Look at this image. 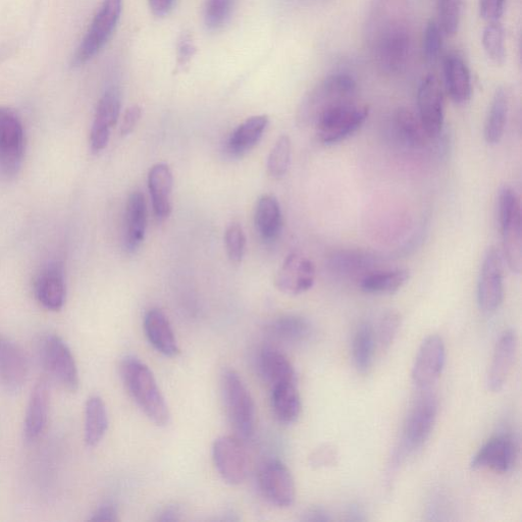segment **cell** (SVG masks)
<instances>
[{"mask_svg":"<svg viewBox=\"0 0 522 522\" xmlns=\"http://www.w3.org/2000/svg\"><path fill=\"white\" fill-rule=\"evenodd\" d=\"M444 78L447 92L456 104H464L471 99V71L459 55L450 54L444 59Z\"/></svg>","mask_w":522,"mask_h":522,"instance_id":"obj_25","label":"cell"},{"mask_svg":"<svg viewBox=\"0 0 522 522\" xmlns=\"http://www.w3.org/2000/svg\"><path fill=\"white\" fill-rule=\"evenodd\" d=\"M269 125L267 116H255L242 123L230 136L228 149L234 155H243L258 144Z\"/></svg>","mask_w":522,"mask_h":522,"instance_id":"obj_32","label":"cell"},{"mask_svg":"<svg viewBox=\"0 0 522 522\" xmlns=\"http://www.w3.org/2000/svg\"><path fill=\"white\" fill-rule=\"evenodd\" d=\"M395 126L400 137L412 147H424L431 139L419 115L409 109L396 112Z\"/></svg>","mask_w":522,"mask_h":522,"instance_id":"obj_34","label":"cell"},{"mask_svg":"<svg viewBox=\"0 0 522 522\" xmlns=\"http://www.w3.org/2000/svg\"><path fill=\"white\" fill-rule=\"evenodd\" d=\"M123 0H103L85 38L73 58V67L92 60L108 44L121 18Z\"/></svg>","mask_w":522,"mask_h":522,"instance_id":"obj_8","label":"cell"},{"mask_svg":"<svg viewBox=\"0 0 522 522\" xmlns=\"http://www.w3.org/2000/svg\"><path fill=\"white\" fill-rule=\"evenodd\" d=\"M303 521L325 522L330 521L331 517L327 510L322 507H312L305 511L302 517Z\"/></svg>","mask_w":522,"mask_h":522,"instance_id":"obj_51","label":"cell"},{"mask_svg":"<svg viewBox=\"0 0 522 522\" xmlns=\"http://www.w3.org/2000/svg\"><path fill=\"white\" fill-rule=\"evenodd\" d=\"M271 330L277 338L290 343L303 342L310 337L312 332L308 321L292 315L276 320Z\"/></svg>","mask_w":522,"mask_h":522,"instance_id":"obj_37","label":"cell"},{"mask_svg":"<svg viewBox=\"0 0 522 522\" xmlns=\"http://www.w3.org/2000/svg\"><path fill=\"white\" fill-rule=\"evenodd\" d=\"M369 114V107L356 99L339 104L318 120L315 125L318 138L325 145L343 142L362 127Z\"/></svg>","mask_w":522,"mask_h":522,"instance_id":"obj_6","label":"cell"},{"mask_svg":"<svg viewBox=\"0 0 522 522\" xmlns=\"http://www.w3.org/2000/svg\"><path fill=\"white\" fill-rule=\"evenodd\" d=\"M89 519L91 521L116 522L119 520V513L115 505L106 503L99 506Z\"/></svg>","mask_w":522,"mask_h":522,"instance_id":"obj_49","label":"cell"},{"mask_svg":"<svg viewBox=\"0 0 522 522\" xmlns=\"http://www.w3.org/2000/svg\"><path fill=\"white\" fill-rule=\"evenodd\" d=\"M317 270L307 256L299 252L290 253L276 276V287L289 296H298L315 285Z\"/></svg>","mask_w":522,"mask_h":522,"instance_id":"obj_14","label":"cell"},{"mask_svg":"<svg viewBox=\"0 0 522 522\" xmlns=\"http://www.w3.org/2000/svg\"><path fill=\"white\" fill-rule=\"evenodd\" d=\"M29 373L28 359L13 341L0 335V388L9 394L20 393Z\"/></svg>","mask_w":522,"mask_h":522,"instance_id":"obj_17","label":"cell"},{"mask_svg":"<svg viewBox=\"0 0 522 522\" xmlns=\"http://www.w3.org/2000/svg\"><path fill=\"white\" fill-rule=\"evenodd\" d=\"M121 112V96L116 88H110L100 98L95 113L90 145L93 152L106 148L111 137V130L117 125Z\"/></svg>","mask_w":522,"mask_h":522,"instance_id":"obj_18","label":"cell"},{"mask_svg":"<svg viewBox=\"0 0 522 522\" xmlns=\"http://www.w3.org/2000/svg\"><path fill=\"white\" fill-rule=\"evenodd\" d=\"M443 32L438 23L431 20L425 30L423 50L426 61L430 65L439 62L443 50Z\"/></svg>","mask_w":522,"mask_h":522,"instance_id":"obj_42","label":"cell"},{"mask_svg":"<svg viewBox=\"0 0 522 522\" xmlns=\"http://www.w3.org/2000/svg\"><path fill=\"white\" fill-rule=\"evenodd\" d=\"M463 0H437L438 25L444 35H455L460 26Z\"/></svg>","mask_w":522,"mask_h":522,"instance_id":"obj_41","label":"cell"},{"mask_svg":"<svg viewBox=\"0 0 522 522\" xmlns=\"http://www.w3.org/2000/svg\"><path fill=\"white\" fill-rule=\"evenodd\" d=\"M292 144L287 135L281 136L273 146L268 160V172L274 179L286 176L291 165Z\"/></svg>","mask_w":522,"mask_h":522,"instance_id":"obj_38","label":"cell"},{"mask_svg":"<svg viewBox=\"0 0 522 522\" xmlns=\"http://www.w3.org/2000/svg\"><path fill=\"white\" fill-rule=\"evenodd\" d=\"M356 81L347 74H335L325 78L313 88L301 102L298 122L304 127H315L327 111L339 104L355 100Z\"/></svg>","mask_w":522,"mask_h":522,"instance_id":"obj_3","label":"cell"},{"mask_svg":"<svg viewBox=\"0 0 522 522\" xmlns=\"http://www.w3.org/2000/svg\"><path fill=\"white\" fill-rule=\"evenodd\" d=\"M509 113V97L505 88L496 90L485 123V139L490 145L499 144L504 136Z\"/></svg>","mask_w":522,"mask_h":522,"instance_id":"obj_33","label":"cell"},{"mask_svg":"<svg viewBox=\"0 0 522 522\" xmlns=\"http://www.w3.org/2000/svg\"><path fill=\"white\" fill-rule=\"evenodd\" d=\"M438 415V399L433 393L417 398L405 420L401 453L409 454L421 449L429 440Z\"/></svg>","mask_w":522,"mask_h":522,"instance_id":"obj_9","label":"cell"},{"mask_svg":"<svg viewBox=\"0 0 522 522\" xmlns=\"http://www.w3.org/2000/svg\"><path fill=\"white\" fill-rule=\"evenodd\" d=\"M236 0H205L204 24L210 31L222 29L230 20Z\"/></svg>","mask_w":522,"mask_h":522,"instance_id":"obj_40","label":"cell"},{"mask_svg":"<svg viewBox=\"0 0 522 522\" xmlns=\"http://www.w3.org/2000/svg\"><path fill=\"white\" fill-rule=\"evenodd\" d=\"M409 278V272L403 269L373 271L361 277L359 288L368 294L391 295L401 290Z\"/></svg>","mask_w":522,"mask_h":522,"instance_id":"obj_31","label":"cell"},{"mask_svg":"<svg viewBox=\"0 0 522 522\" xmlns=\"http://www.w3.org/2000/svg\"><path fill=\"white\" fill-rule=\"evenodd\" d=\"M196 46L189 33H184L178 43V67L185 68L195 56Z\"/></svg>","mask_w":522,"mask_h":522,"instance_id":"obj_47","label":"cell"},{"mask_svg":"<svg viewBox=\"0 0 522 522\" xmlns=\"http://www.w3.org/2000/svg\"><path fill=\"white\" fill-rule=\"evenodd\" d=\"M419 117L431 138L438 136L445 120L444 93L439 79L427 76L417 91Z\"/></svg>","mask_w":522,"mask_h":522,"instance_id":"obj_16","label":"cell"},{"mask_svg":"<svg viewBox=\"0 0 522 522\" xmlns=\"http://www.w3.org/2000/svg\"><path fill=\"white\" fill-rule=\"evenodd\" d=\"M176 0H149L152 14L158 18L168 16L174 9Z\"/></svg>","mask_w":522,"mask_h":522,"instance_id":"obj_50","label":"cell"},{"mask_svg":"<svg viewBox=\"0 0 522 522\" xmlns=\"http://www.w3.org/2000/svg\"><path fill=\"white\" fill-rule=\"evenodd\" d=\"M517 353V337L514 331H505L499 338L488 375V388L494 393L502 391L508 382Z\"/></svg>","mask_w":522,"mask_h":522,"instance_id":"obj_20","label":"cell"},{"mask_svg":"<svg viewBox=\"0 0 522 522\" xmlns=\"http://www.w3.org/2000/svg\"><path fill=\"white\" fill-rule=\"evenodd\" d=\"M35 296L40 305L50 311H60L66 301L64 270L60 264H50L35 282Z\"/></svg>","mask_w":522,"mask_h":522,"instance_id":"obj_21","label":"cell"},{"mask_svg":"<svg viewBox=\"0 0 522 522\" xmlns=\"http://www.w3.org/2000/svg\"><path fill=\"white\" fill-rule=\"evenodd\" d=\"M225 245L232 263L240 264L246 250V236L240 224L233 223L227 228Z\"/></svg>","mask_w":522,"mask_h":522,"instance_id":"obj_43","label":"cell"},{"mask_svg":"<svg viewBox=\"0 0 522 522\" xmlns=\"http://www.w3.org/2000/svg\"><path fill=\"white\" fill-rule=\"evenodd\" d=\"M271 403L276 419L284 425H292L301 413V398L296 383L272 387Z\"/></svg>","mask_w":522,"mask_h":522,"instance_id":"obj_29","label":"cell"},{"mask_svg":"<svg viewBox=\"0 0 522 522\" xmlns=\"http://www.w3.org/2000/svg\"><path fill=\"white\" fill-rule=\"evenodd\" d=\"M181 515H182V511L179 506L170 505L161 511V513L159 514L158 520L163 521V522L179 521V520H181Z\"/></svg>","mask_w":522,"mask_h":522,"instance_id":"obj_52","label":"cell"},{"mask_svg":"<svg viewBox=\"0 0 522 522\" xmlns=\"http://www.w3.org/2000/svg\"><path fill=\"white\" fill-rule=\"evenodd\" d=\"M222 393L230 423L236 433L249 439L255 431V404L242 378L232 370L222 380Z\"/></svg>","mask_w":522,"mask_h":522,"instance_id":"obj_7","label":"cell"},{"mask_svg":"<svg viewBox=\"0 0 522 522\" xmlns=\"http://www.w3.org/2000/svg\"><path fill=\"white\" fill-rule=\"evenodd\" d=\"M364 41L378 70L401 73L412 49V21L408 0H373L364 24Z\"/></svg>","mask_w":522,"mask_h":522,"instance_id":"obj_1","label":"cell"},{"mask_svg":"<svg viewBox=\"0 0 522 522\" xmlns=\"http://www.w3.org/2000/svg\"><path fill=\"white\" fill-rule=\"evenodd\" d=\"M141 116L142 111L138 106H133L130 109H128L122 121L121 134L123 136L130 135L138 125Z\"/></svg>","mask_w":522,"mask_h":522,"instance_id":"obj_48","label":"cell"},{"mask_svg":"<svg viewBox=\"0 0 522 522\" xmlns=\"http://www.w3.org/2000/svg\"><path fill=\"white\" fill-rule=\"evenodd\" d=\"M38 354L44 370L52 379L72 393L78 391V365L70 347L60 336H42L38 342Z\"/></svg>","mask_w":522,"mask_h":522,"instance_id":"obj_5","label":"cell"},{"mask_svg":"<svg viewBox=\"0 0 522 522\" xmlns=\"http://www.w3.org/2000/svg\"><path fill=\"white\" fill-rule=\"evenodd\" d=\"M49 404V387L46 380L41 379L31 393L25 415L24 437L27 442H34L43 434L48 420Z\"/></svg>","mask_w":522,"mask_h":522,"instance_id":"obj_24","label":"cell"},{"mask_svg":"<svg viewBox=\"0 0 522 522\" xmlns=\"http://www.w3.org/2000/svg\"><path fill=\"white\" fill-rule=\"evenodd\" d=\"M376 338L373 327L364 323L357 329L353 340V360L358 372L367 373L373 364Z\"/></svg>","mask_w":522,"mask_h":522,"instance_id":"obj_35","label":"cell"},{"mask_svg":"<svg viewBox=\"0 0 522 522\" xmlns=\"http://www.w3.org/2000/svg\"><path fill=\"white\" fill-rule=\"evenodd\" d=\"M446 364V347L438 335H431L417 353L413 369V384L420 390H429L441 377Z\"/></svg>","mask_w":522,"mask_h":522,"instance_id":"obj_12","label":"cell"},{"mask_svg":"<svg viewBox=\"0 0 522 522\" xmlns=\"http://www.w3.org/2000/svg\"><path fill=\"white\" fill-rule=\"evenodd\" d=\"M517 457V449L508 436H498L489 440L475 455L472 461L474 469H491L506 474L513 468Z\"/></svg>","mask_w":522,"mask_h":522,"instance_id":"obj_19","label":"cell"},{"mask_svg":"<svg viewBox=\"0 0 522 522\" xmlns=\"http://www.w3.org/2000/svg\"><path fill=\"white\" fill-rule=\"evenodd\" d=\"M482 42L488 58L496 65H503L506 61V46L504 28L500 21L488 23Z\"/></svg>","mask_w":522,"mask_h":522,"instance_id":"obj_39","label":"cell"},{"mask_svg":"<svg viewBox=\"0 0 522 522\" xmlns=\"http://www.w3.org/2000/svg\"><path fill=\"white\" fill-rule=\"evenodd\" d=\"M374 265V256L360 251H340L330 258L331 269L340 275H367Z\"/></svg>","mask_w":522,"mask_h":522,"instance_id":"obj_36","label":"cell"},{"mask_svg":"<svg viewBox=\"0 0 522 522\" xmlns=\"http://www.w3.org/2000/svg\"><path fill=\"white\" fill-rule=\"evenodd\" d=\"M174 178L171 168L164 163L154 165L148 174V188L153 212L159 221L167 220L172 214L171 195Z\"/></svg>","mask_w":522,"mask_h":522,"instance_id":"obj_23","label":"cell"},{"mask_svg":"<svg viewBox=\"0 0 522 522\" xmlns=\"http://www.w3.org/2000/svg\"><path fill=\"white\" fill-rule=\"evenodd\" d=\"M337 450L331 445H324L313 452L309 457V464L315 468L334 465L337 459Z\"/></svg>","mask_w":522,"mask_h":522,"instance_id":"obj_46","label":"cell"},{"mask_svg":"<svg viewBox=\"0 0 522 522\" xmlns=\"http://www.w3.org/2000/svg\"><path fill=\"white\" fill-rule=\"evenodd\" d=\"M213 459L221 478L229 485L242 484L248 473V461L244 447L234 437L224 436L213 446Z\"/></svg>","mask_w":522,"mask_h":522,"instance_id":"obj_15","label":"cell"},{"mask_svg":"<svg viewBox=\"0 0 522 522\" xmlns=\"http://www.w3.org/2000/svg\"><path fill=\"white\" fill-rule=\"evenodd\" d=\"M504 299V259L499 248L491 246L483 260L478 283V302L486 313L495 312Z\"/></svg>","mask_w":522,"mask_h":522,"instance_id":"obj_11","label":"cell"},{"mask_svg":"<svg viewBox=\"0 0 522 522\" xmlns=\"http://www.w3.org/2000/svg\"><path fill=\"white\" fill-rule=\"evenodd\" d=\"M25 154L24 128L17 114L0 108V174L15 177L20 172Z\"/></svg>","mask_w":522,"mask_h":522,"instance_id":"obj_10","label":"cell"},{"mask_svg":"<svg viewBox=\"0 0 522 522\" xmlns=\"http://www.w3.org/2000/svg\"><path fill=\"white\" fill-rule=\"evenodd\" d=\"M109 430V414L106 403L97 395L88 398L85 405V443L96 447Z\"/></svg>","mask_w":522,"mask_h":522,"instance_id":"obj_30","label":"cell"},{"mask_svg":"<svg viewBox=\"0 0 522 522\" xmlns=\"http://www.w3.org/2000/svg\"><path fill=\"white\" fill-rule=\"evenodd\" d=\"M254 223L260 237L266 241L276 240L283 227L281 206L274 195L261 196L255 207Z\"/></svg>","mask_w":522,"mask_h":522,"instance_id":"obj_28","label":"cell"},{"mask_svg":"<svg viewBox=\"0 0 522 522\" xmlns=\"http://www.w3.org/2000/svg\"><path fill=\"white\" fill-rule=\"evenodd\" d=\"M401 324L399 313L390 310L383 316L379 327V339L382 347L389 348L393 343Z\"/></svg>","mask_w":522,"mask_h":522,"instance_id":"obj_44","label":"cell"},{"mask_svg":"<svg viewBox=\"0 0 522 522\" xmlns=\"http://www.w3.org/2000/svg\"><path fill=\"white\" fill-rule=\"evenodd\" d=\"M505 6L506 0H480V15L488 23L499 22Z\"/></svg>","mask_w":522,"mask_h":522,"instance_id":"obj_45","label":"cell"},{"mask_svg":"<svg viewBox=\"0 0 522 522\" xmlns=\"http://www.w3.org/2000/svg\"><path fill=\"white\" fill-rule=\"evenodd\" d=\"M259 487L264 496L279 508L291 507L296 488L290 469L280 460H270L260 469Z\"/></svg>","mask_w":522,"mask_h":522,"instance_id":"obj_13","label":"cell"},{"mask_svg":"<svg viewBox=\"0 0 522 522\" xmlns=\"http://www.w3.org/2000/svg\"><path fill=\"white\" fill-rule=\"evenodd\" d=\"M144 331L149 343L156 351L167 357H176L180 353L173 328L160 308H151L144 318Z\"/></svg>","mask_w":522,"mask_h":522,"instance_id":"obj_22","label":"cell"},{"mask_svg":"<svg viewBox=\"0 0 522 522\" xmlns=\"http://www.w3.org/2000/svg\"><path fill=\"white\" fill-rule=\"evenodd\" d=\"M259 370L261 376L272 387L296 383V374L291 361L280 350L266 347L259 355Z\"/></svg>","mask_w":522,"mask_h":522,"instance_id":"obj_27","label":"cell"},{"mask_svg":"<svg viewBox=\"0 0 522 522\" xmlns=\"http://www.w3.org/2000/svg\"><path fill=\"white\" fill-rule=\"evenodd\" d=\"M498 224L502 236V255L509 270L520 275L522 270L521 210L518 196L509 185L499 190Z\"/></svg>","mask_w":522,"mask_h":522,"instance_id":"obj_4","label":"cell"},{"mask_svg":"<svg viewBox=\"0 0 522 522\" xmlns=\"http://www.w3.org/2000/svg\"><path fill=\"white\" fill-rule=\"evenodd\" d=\"M121 376L130 396L148 419L156 426H168L171 420L169 406L147 365L128 356L121 363Z\"/></svg>","mask_w":522,"mask_h":522,"instance_id":"obj_2","label":"cell"},{"mask_svg":"<svg viewBox=\"0 0 522 522\" xmlns=\"http://www.w3.org/2000/svg\"><path fill=\"white\" fill-rule=\"evenodd\" d=\"M147 228V206L144 195L133 192L127 201L125 220V246L135 252L145 238Z\"/></svg>","mask_w":522,"mask_h":522,"instance_id":"obj_26","label":"cell"}]
</instances>
